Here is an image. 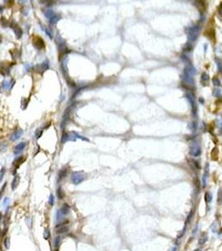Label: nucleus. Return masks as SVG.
<instances>
[{"mask_svg":"<svg viewBox=\"0 0 222 251\" xmlns=\"http://www.w3.org/2000/svg\"><path fill=\"white\" fill-rule=\"evenodd\" d=\"M200 30V27L199 25H194L192 27H190L187 30V34H188V39L190 42L195 41L198 35H199V33Z\"/></svg>","mask_w":222,"mask_h":251,"instance_id":"1","label":"nucleus"},{"mask_svg":"<svg viewBox=\"0 0 222 251\" xmlns=\"http://www.w3.org/2000/svg\"><path fill=\"white\" fill-rule=\"evenodd\" d=\"M32 43H33V45L34 46V48H36L37 50H41L45 49V43L44 40L42 39L40 36H38V35L32 36Z\"/></svg>","mask_w":222,"mask_h":251,"instance_id":"2","label":"nucleus"},{"mask_svg":"<svg viewBox=\"0 0 222 251\" xmlns=\"http://www.w3.org/2000/svg\"><path fill=\"white\" fill-rule=\"evenodd\" d=\"M49 62L48 60H45L44 62L35 65L34 67V70L37 73L42 75L44 72H45L47 70H49Z\"/></svg>","mask_w":222,"mask_h":251,"instance_id":"3","label":"nucleus"},{"mask_svg":"<svg viewBox=\"0 0 222 251\" xmlns=\"http://www.w3.org/2000/svg\"><path fill=\"white\" fill-rule=\"evenodd\" d=\"M84 180V176L80 172H74L71 175V181L74 185H79Z\"/></svg>","mask_w":222,"mask_h":251,"instance_id":"4","label":"nucleus"},{"mask_svg":"<svg viewBox=\"0 0 222 251\" xmlns=\"http://www.w3.org/2000/svg\"><path fill=\"white\" fill-rule=\"evenodd\" d=\"M185 96L187 98V100L190 102V106H191V108H192V113L193 115L195 116L196 114V110H197V107H196V104H195V95H194L192 92H190L189 91L188 93H186Z\"/></svg>","mask_w":222,"mask_h":251,"instance_id":"5","label":"nucleus"},{"mask_svg":"<svg viewBox=\"0 0 222 251\" xmlns=\"http://www.w3.org/2000/svg\"><path fill=\"white\" fill-rule=\"evenodd\" d=\"M201 153V148L197 142H193L190 146V154L193 157H199Z\"/></svg>","mask_w":222,"mask_h":251,"instance_id":"6","label":"nucleus"},{"mask_svg":"<svg viewBox=\"0 0 222 251\" xmlns=\"http://www.w3.org/2000/svg\"><path fill=\"white\" fill-rule=\"evenodd\" d=\"M69 211H70L69 206L65 203V204H64L62 208H61L60 209H59L58 212H57V220H59V221H60L61 219H63L64 216L69 214Z\"/></svg>","mask_w":222,"mask_h":251,"instance_id":"7","label":"nucleus"},{"mask_svg":"<svg viewBox=\"0 0 222 251\" xmlns=\"http://www.w3.org/2000/svg\"><path fill=\"white\" fill-rule=\"evenodd\" d=\"M9 25H10V28L13 30V32H14L16 37L18 39H20L23 35V30L18 25V23H16L15 22H12Z\"/></svg>","mask_w":222,"mask_h":251,"instance_id":"8","label":"nucleus"},{"mask_svg":"<svg viewBox=\"0 0 222 251\" xmlns=\"http://www.w3.org/2000/svg\"><path fill=\"white\" fill-rule=\"evenodd\" d=\"M69 226L66 224V222H64V223H61V224H59L57 226L55 227V231L57 234H64V233H67L69 231Z\"/></svg>","mask_w":222,"mask_h":251,"instance_id":"9","label":"nucleus"},{"mask_svg":"<svg viewBox=\"0 0 222 251\" xmlns=\"http://www.w3.org/2000/svg\"><path fill=\"white\" fill-rule=\"evenodd\" d=\"M25 160H26V158H25V157H19V158H16L14 161H13V168H14V170H13V174H15V173H16V171H17V169L20 167V165H21L23 163H24Z\"/></svg>","mask_w":222,"mask_h":251,"instance_id":"10","label":"nucleus"},{"mask_svg":"<svg viewBox=\"0 0 222 251\" xmlns=\"http://www.w3.org/2000/svg\"><path fill=\"white\" fill-rule=\"evenodd\" d=\"M23 135V130L22 129H18L14 132H13V134L10 136V140L13 141H15L18 139H19Z\"/></svg>","mask_w":222,"mask_h":251,"instance_id":"11","label":"nucleus"},{"mask_svg":"<svg viewBox=\"0 0 222 251\" xmlns=\"http://www.w3.org/2000/svg\"><path fill=\"white\" fill-rule=\"evenodd\" d=\"M195 5L196 6V8L199 9V11L201 13H204L206 9V3L205 1H195Z\"/></svg>","mask_w":222,"mask_h":251,"instance_id":"12","label":"nucleus"},{"mask_svg":"<svg viewBox=\"0 0 222 251\" xmlns=\"http://www.w3.org/2000/svg\"><path fill=\"white\" fill-rule=\"evenodd\" d=\"M14 80H4L3 82V88L4 90H11L14 85Z\"/></svg>","mask_w":222,"mask_h":251,"instance_id":"13","label":"nucleus"},{"mask_svg":"<svg viewBox=\"0 0 222 251\" xmlns=\"http://www.w3.org/2000/svg\"><path fill=\"white\" fill-rule=\"evenodd\" d=\"M184 73L193 76V75L196 73V70L195 69V67H194L192 65H188L186 68H185V70H184Z\"/></svg>","mask_w":222,"mask_h":251,"instance_id":"14","label":"nucleus"},{"mask_svg":"<svg viewBox=\"0 0 222 251\" xmlns=\"http://www.w3.org/2000/svg\"><path fill=\"white\" fill-rule=\"evenodd\" d=\"M25 146H26V142H24V141L18 143V144L15 146L13 153H14L15 155H17V154H18V153H20L21 151H23V150L25 148Z\"/></svg>","mask_w":222,"mask_h":251,"instance_id":"15","label":"nucleus"},{"mask_svg":"<svg viewBox=\"0 0 222 251\" xmlns=\"http://www.w3.org/2000/svg\"><path fill=\"white\" fill-rule=\"evenodd\" d=\"M67 174H68V168H64L61 169L58 174V182L62 181V180L67 176Z\"/></svg>","mask_w":222,"mask_h":251,"instance_id":"16","label":"nucleus"},{"mask_svg":"<svg viewBox=\"0 0 222 251\" xmlns=\"http://www.w3.org/2000/svg\"><path fill=\"white\" fill-rule=\"evenodd\" d=\"M19 183H20V177L18 176V175H15V177L13 178V180L12 182V185H11V188H12L13 190H15V189L18 188Z\"/></svg>","mask_w":222,"mask_h":251,"instance_id":"17","label":"nucleus"},{"mask_svg":"<svg viewBox=\"0 0 222 251\" xmlns=\"http://www.w3.org/2000/svg\"><path fill=\"white\" fill-rule=\"evenodd\" d=\"M70 140H74V141H75L76 139H75V137L74 136H71L69 134H68V133H64L63 136H62V139H61V141H62V143H64V142H66V141H70Z\"/></svg>","mask_w":222,"mask_h":251,"instance_id":"18","label":"nucleus"},{"mask_svg":"<svg viewBox=\"0 0 222 251\" xmlns=\"http://www.w3.org/2000/svg\"><path fill=\"white\" fill-rule=\"evenodd\" d=\"M209 80H210L209 75L205 72H203L201 75V82L203 83V85H204V86H206L207 83L209 82Z\"/></svg>","mask_w":222,"mask_h":251,"instance_id":"19","label":"nucleus"},{"mask_svg":"<svg viewBox=\"0 0 222 251\" xmlns=\"http://www.w3.org/2000/svg\"><path fill=\"white\" fill-rule=\"evenodd\" d=\"M188 162L190 163V165L194 168V169H200V166L199 164V163L196 162L195 160L194 159H189Z\"/></svg>","mask_w":222,"mask_h":251,"instance_id":"20","label":"nucleus"},{"mask_svg":"<svg viewBox=\"0 0 222 251\" xmlns=\"http://www.w3.org/2000/svg\"><path fill=\"white\" fill-rule=\"evenodd\" d=\"M60 18H61V16H60V15H59V14H54V15L49 19V23H51L52 25L56 24V23H58V21L60 19Z\"/></svg>","mask_w":222,"mask_h":251,"instance_id":"21","label":"nucleus"},{"mask_svg":"<svg viewBox=\"0 0 222 251\" xmlns=\"http://www.w3.org/2000/svg\"><path fill=\"white\" fill-rule=\"evenodd\" d=\"M215 62L216 64L217 68H218V70L220 73H222V60L220 58H218V57H215Z\"/></svg>","mask_w":222,"mask_h":251,"instance_id":"22","label":"nucleus"},{"mask_svg":"<svg viewBox=\"0 0 222 251\" xmlns=\"http://www.w3.org/2000/svg\"><path fill=\"white\" fill-rule=\"evenodd\" d=\"M219 157V151L217 147H215L211 151V158L213 160H217Z\"/></svg>","mask_w":222,"mask_h":251,"instance_id":"23","label":"nucleus"},{"mask_svg":"<svg viewBox=\"0 0 222 251\" xmlns=\"http://www.w3.org/2000/svg\"><path fill=\"white\" fill-rule=\"evenodd\" d=\"M54 14H55V13H54V12L53 10H52V9H46V10L44 11V15H45L46 18H48L49 19H50V18L53 17Z\"/></svg>","mask_w":222,"mask_h":251,"instance_id":"24","label":"nucleus"},{"mask_svg":"<svg viewBox=\"0 0 222 251\" xmlns=\"http://www.w3.org/2000/svg\"><path fill=\"white\" fill-rule=\"evenodd\" d=\"M208 240V237L206 235V234H204L200 236V238L199 239V244H204L206 243V241Z\"/></svg>","mask_w":222,"mask_h":251,"instance_id":"25","label":"nucleus"},{"mask_svg":"<svg viewBox=\"0 0 222 251\" xmlns=\"http://www.w3.org/2000/svg\"><path fill=\"white\" fill-rule=\"evenodd\" d=\"M192 49H193V46H192V44L190 43V42H189V43H186V44L185 45V46L183 47L184 51H185V52H190V51L192 50Z\"/></svg>","mask_w":222,"mask_h":251,"instance_id":"26","label":"nucleus"},{"mask_svg":"<svg viewBox=\"0 0 222 251\" xmlns=\"http://www.w3.org/2000/svg\"><path fill=\"white\" fill-rule=\"evenodd\" d=\"M217 203L218 204H222V188H220L218 191V195H217Z\"/></svg>","mask_w":222,"mask_h":251,"instance_id":"27","label":"nucleus"},{"mask_svg":"<svg viewBox=\"0 0 222 251\" xmlns=\"http://www.w3.org/2000/svg\"><path fill=\"white\" fill-rule=\"evenodd\" d=\"M57 196L59 199H63L64 198V192L63 191V189L61 188H59L57 190Z\"/></svg>","mask_w":222,"mask_h":251,"instance_id":"28","label":"nucleus"},{"mask_svg":"<svg viewBox=\"0 0 222 251\" xmlns=\"http://www.w3.org/2000/svg\"><path fill=\"white\" fill-rule=\"evenodd\" d=\"M61 240H62V238H61L60 236L56 237V238L54 239V247H55L56 249H58V247L60 245V244H61Z\"/></svg>","mask_w":222,"mask_h":251,"instance_id":"29","label":"nucleus"},{"mask_svg":"<svg viewBox=\"0 0 222 251\" xmlns=\"http://www.w3.org/2000/svg\"><path fill=\"white\" fill-rule=\"evenodd\" d=\"M205 202L206 203H209L211 202L212 200V195L210 192H206L205 194Z\"/></svg>","mask_w":222,"mask_h":251,"instance_id":"30","label":"nucleus"},{"mask_svg":"<svg viewBox=\"0 0 222 251\" xmlns=\"http://www.w3.org/2000/svg\"><path fill=\"white\" fill-rule=\"evenodd\" d=\"M73 135H74V136L75 137V139L76 138H79V139H81V140H83V141H89V139L88 138H86V137H84V136H80V135H79L77 132H75V131H73V133H72Z\"/></svg>","mask_w":222,"mask_h":251,"instance_id":"31","label":"nucleus"},{"mask_svg":"<svg viewBox=\"0 0 222 251\" xmlns=\"http://www.w3.org/2000/svg\"><path fill=\"white\" fill-rule=\"evenodd\" d=\"M181 60H182L185 64H187L188 65H191V62H190V59H189V57H187L186 55H181Z\"/></svg>","mask_w":222,"mask_h":251,"instance_id":"32","label":"nucleus"},{"mask_svg":"<svg viewBox=\"0 0 222 251\" xmlns=\"http://www.w3.org/2000/svg\"><path fill=\"white\" fill-rule=\"evenodd\" d=\"M193 216H194V209H192V210L190 211V214L188 215L187 219H186V221H185V227H186V225L188 224V223H190V220H191V219H192V217H193Z\"/></svg>","mask_w":222,"mask_h":251,"instance_id":"33","label":"nucleus"},{"mask_svg":"<svg viewBox=\"0 0 222 251\" xmlns=\"http://www.w3.org/2000/svg\"><path fill=\"white\" fill-rule=\"evenodd\" d=\"M207 33H208V35H207L208 38H210V39H212V38H215V31H214V29H208L205 34H207Z\"/></svg>","mask_w":222,"mask_h":251,"instance_id":"34","label":"nucleus"},{"mask_svg":"<svg viewBox=\"0 0 222 251\" xmlns=\"http://www.w3.org/2000/svg\"><path fill=\"white\" fill-rule=\"evenodd\" d=\"M5 173H6V169H5V168H1V170H0V183H1V182L3 181L4 175H5Z\"/></svg>","mask_w":222,"mask_h":251,"instance_id":"35","label":"nucleus"},{"mask_svg":"<svg viewBox=\"0 0 222 251\" xmlns=\"http://www.w3.org/2000/svg\"><path fill=\"white\" fill-rule=\"evenodd\" d=\"M212 81H213V84L215 85V86H220V80H219L218 77L215 76L213 78V80H212Z\"/></svg>","mask_w":222,"mask_h":251,"instance_id":"36","label":"nucleus"},{"mask_svg":"<svg viewBox=\"0 0 222 251\" xmlns=\"http://www.w3.org/2000/svg\"><path fill=\"white\" fill-rule=\"evenodd\" d=\"M188 127H189V128H190L192 131H195V130H196V128H197V124H196V122H192V123H190V124L188 126Z\"/></svg>","mask_w":222,"mask_h":251,"instance_id":"37","label":"nucleus"},{"mask_svg":"<svg viewBox=\"0 0 222 251\" xmlns=\"http://www.w3.org/2000/svg\"><path fill=\"white\" fill-rule=\"evenodd\" d=\"M4 246H5L6 249H9V247H10V239H9L8 237L4 239Z\"/></svg>","mask_w":222,"mask_h":251,"instance_id":"38","label":"nucleus"},{"mask_svg":"<svg viewBox=\"0 0 222 251\" xmlns=\"http://www.w3.org/2000/svg\"><path fill=\"white\" fill-rule=\"evenodd\" d=\"M213 95L215 97H220L221 95V91L220 89H215L213 91Z\"/></svg>","mask_w":222,"mask_h":251,"instance_id":"39","label":"nucleus"},{"mask_svg":"<svg viewBox=\"0 0 222 251\" xmlns=\"http://www.w3.org/2000/svg\"><path fill=\"white\" fill-rule=\"evenodd\" d=\"M42 133H43V129H38V130L36 131V133H35L36 139H39V137L41 136Z\"/></svg>","mask_w":222,"mask_h":251,"instance_id":"40","label":"nucleus"},{"mask_svg":"<svg viewBox=\"0 0 222 251\" xmlns=\"http://www.w3.org/2000/svg\"><path fill=\"white\" fill-rule=\"evenodd\" d=\"M49 204H50L51 206H53V205H54V197L53 194H51V195L49 196Z\"/></svg>","mask_w":222,"mask_h":251,"instance_id":"41","label":"nucleus"},{"mask_svg":"<svg viewBox=\"0 0 222 251\" xmlns=\"http://www.w3.org/2000/svg\"><path fill=\"white\" fill-rule=\"evenodd\" d=\"M6 186H7V183H5L3 184V186L2 187V188H1V191H0V199H1V198H2V196L3 195V193H4V189H5Z\"/></svg>","mask_w":222,"mask_h":251,"instance_id":"42","label":"nucleus"},{"mask_svg":"<svg viewBox=\"0 0 222 251\" xmlns=\"http://www.w3.org/2000/svg\"><path fill=\"white\" fill-rule=\"evenodd\" d=\"M44 239H48L49 237H50V233H49V229H45V231H44Z\"/></svg>","mask_w":222,"mask_h":251,"instance_id":"43","label":"nucleus"},{"mask_svg":"<svg viewBox=\"0 0 222 251\" xmlns=\"http://www.w3.org/2000/svg\"><path fill=\"white\" fill-rule=\"evenodd\" d=\"M200 181H199V179H198V178H195V185L198 188V190L200 189Z\"/></svg>","mask_w":222,"mask_h":251,"instance_id":"44","label":"nucleus"},{"mask_svg":"<svg viewBox=\"0 0 222 251\" xmlns=\"http://www.w3.org/2000/svg\"><path fill=\"white\" fill-rule=\"evenodd\" d=\"M209 171H210V165L209 163H206L205 166V173H209Z\"/></svg>","mask_w":222,"mask_h":251,"instance_id":"45","label":"nucleus"},{"mask_svg":"<svg viewBox=\"0 0 222 251\" xmlns=\"http://www.w3.org/2000/svg\"><path fill=\"white\" fill-rule=\"evenodd\" d=\"M44 31H45V33H46V34L49 35V37L50 38V39H52V38H53V36H52L51 33H50V29H48V28H46V29H45V30H44Z\"/></svg>","mask_w":222,"mask_h":251,"instance_id":"46","label":"nucleus"},{"mask_svg":"<svg viewBox=\"0 0 222 251\" xmlns=\"http://www.w3.org/2000/svg\"><path fill=\"white\" fill-rule=\"evenodd\" d=\"M8 203H9V198H4V200H3V206H7L8 204Z\"/></svg>","mask_w":222,"mask_h":251,"instance_id":"47","label":"nucleus"},{"mask_svg":"<svg viewBox=\"0 0 222 251\" xmlns=\"http://www.w3.org/2000/svg\"><path fill=\"white\" fill-rule=\"evenodd\" d=\"M218 12H219V14L222 17V3H220V5L218 8Z\"/></svg>","mask_w":222,"mask_h":251,"instance_id":"48","label":"nucleus"},{"mask_svg":"<svg viewBox=\"0 0 222 251\" xmlns=\"http://www.w3.org/2000/svg\"><path fill=\"white\" fill-rule=\"evenodd\" d=\"M176 250H177L176 247H173V248H171V249H169V251H176Z\"/></svg>","mask_w":222,"mask_h":251,"instance_id":"49","label":"nucleus"},{"mask_svg":"<svg viewBox=\"0 0 222 251\" xmlns=\"http://www.w3.org/2000/svg\"><path fill=\"white\" fill-rule=\"evenodd\" d=\"M199 101H200V103H204V102H205L204 99H203V98H201V97H200V98L199 99Z\"/></svg>","mask_w":222,"mask_h":251,"instance_id":"50","label":"nucleus"},{"mask_svg":"<svg viewBox=\"0 0 222 251\" xmlns=\"http://www.w3.org/2000/svg\"><path fill=\"white\" fill-rule=\"evenodd\" d=\"M2 219H3V214H2V213L0 212V223H1V221H2Z\"/></svg>","mask_w":222,"mask_h":251,"instance_id":"51","label":"nucleus"},{"mask_svg":"<svg viewBox=\"0 0 222 251\" xmlns=\"http://www.w3.org/2000/svg\"><path fill=\"white\" fill-rule=\"evenodd\" d=\"M220 133L222 134V124H221V127H220Z\"/></svg>","mask_w":222,"mask_h":251,"instance_id":"52","label":"nucleus"},{"mask_svg":"<svg viewBox=\"0 0 222 251\" xmlns=\"http://www.w3.org/2000/svg\"><path fill=\"white\" fill-rule=\"evenodd\" d=\"M0 43H1V36H0Z\"/></svg>","mask_w":222,"mask_h":251,"instance_id":"53","label":"nucleus"}]
</instances>
